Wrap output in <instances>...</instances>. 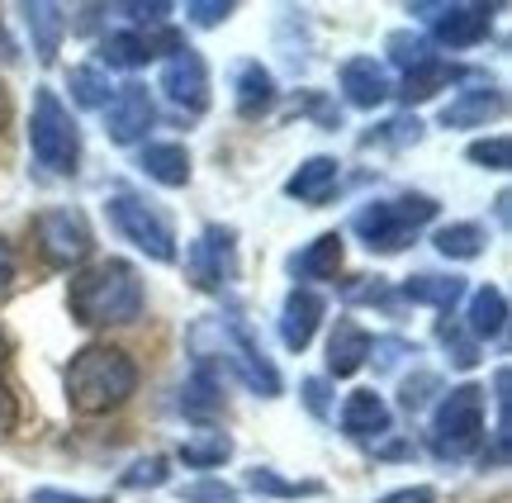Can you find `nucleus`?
I'll return each instance as SVG.
<instances>
[{"label":"nucleus","instance_id":"f257e3e1","mask_svg":"<svg viewBox=\"0 0 512 503\" xmlns=\"http://www.w3.org/2000/svg\"><path fill=\"white\" fill-rule=\"evenodd\" d=\"M185 347L195 356V366L209 371H228L238 385L256 394V399H280L285 380L275 371V361L261 352V342L252 337V328L242 318H223V314H204L185 328Z\"/></svg>","mask_w":512,"mask_h":503},{"label":"nucleus","instance_id":"f03ea898","mask_svg":"<svg viewBox=\"0 0 512 503\" xmlns=\"http://www.w3.org/2000/svg\"><path fill=\"white\" fill-rule=\"evenodd\" d=\"M147 304L143 276L138 266L124 257H105L72 271L67 280V309L81 328H124V323H138Z\"/></svg>","mask_w":512,"mask_h":503},{"label":"nucleus","instance_id":"7ed1b4c3","mask_svg":"<svg viewBox=\"0 0 512 503\" xmlns=\"http://www.w3.org/2000/svg\"><path fill=\"white\" fill-rule=\"evenodd\" d=\"M138 361L114 347V342H86L81 352H72L67 375H62V394H67V409L81 418H100V413L124 409L128 399L138 394Z\"/></svg>","mask_w":512,"mask_h":503},{"label":"nucleus","instance_id":"20e7f679","mask_svg":"<svg viewBox=\"0 0 512 503\" xmlns=\"http://www.w3.org/2000/svg\"><path fill=\"white\" fill-rule=\"evenodd\" d=\"M437 200L432 195H389V200H366V205L351 214V233L366 243V252H380V257H394L418 238L422 228L437 219Z\"/></svg>","mask_w":512,"mask_h":503},{"label":"nucleus","instance_id":"39448f33","mask_svg":"<svg viewBox=\"0 0 512 503\" xmlns=\"http://www.w3.org/2000/svg\"><path fill=\"white\" fill-rule=\"evenodd\" d=\"M29 157L48 176H76L81 171V124L53 86H38L34 105H29Z\"/></svg>","mask_w":512,"mask_h":503},{"label":"nucleus","instance_id":"423d86ee","mask_svg":"<svg viewBox=\"0 0 512 503\" xmlns=\"http://www.w3.org/2000/svg\"><path fill=\"white\" fill-rule=\"evenodd\" d=\"M479 442H484V390L479 385L446 390V399L427 423V451L446 466H460L479 451Z\"/></svg>","mask_w":512,"mask_h":503},{"label":"nucleus","instance_id":"0eeeda50","mask_svg":"<svg viewBox=\"0 0 512 503\" xmlns=\"http://www.w3.org/2000/svg\"><path fill=\"white\" fill-rule=\"evenodd\" d=\"M105 214H110L114 233L138 247L147 261H157V266L176 261V228H171V219L147 195H138V190H128V186L110 190L105 195Z\"/></svg>","mask_w":512,"mask_h":503},{"label":"nucleus","instance_id":"6e6552de","mask_svg":"<svg viewBox=\"0 0 512 503\" xmlns=\"http://www.w3.org/2000/svg\"><path fill=\"white\" fill-rule=\"evenodd\" d=\"M34 243H38V257L48 261L53 271H81L95 252V233H91V219L81 209H43L34 219Z\"/></svg>","mask_w":512,"mask_h":503},{"label":"nucleus","instance_id":"1a4fd4ad","mask_svg":"<svg viewBox=\"0 0 512 503\" xmlns=\"http://www.w3.org/2000/svg\"><path fill=\"white\" fill-rule=\"evenodd\" d=\"M185 276L204 295H223L238 280V228L228 224L204 228L200 238L185 247Z\"/></svg>","mask_w":512,"mask_h":503},{"label":"nucleus","instance_id":"9d476101","mask_svg":"<svg viewBox=\"0 0 512 503\" xmlns=\"http://www.w3.org/2000/svg\"><path fill=\"white\" fill-rule=\"evenodd\" d=\"M408 15H418L441 48H456V53L479 48L494 29V5H427L418 0V5H408Z\"/></svg>","mask_w":512,"mask_h":503},{"label":"nucleus","instance_id":"9b49d317","mask_svg":"<svg viewBox=\"0 0 512 503\" xmlns=\"http://www.w3.org/2000/svg\"><path fill=\"white\" fill-rule=\"evenodd\" d=\"M157 91L171 100V110H176V114H185V119H200V114L209 110V62H204L190 43H181L176 53L166 57Z\"/></svg>","mask_w":512,"mask_h":503},{"label":"nucleus","instance_id":"f8f14e48","mask_svg":"<svg viewBox=\"0 0 512 503\" xmlns=\"http://www.w3.org/2000/svg\"><path fill=\"white\" fill-rule=\"evenodd\" d=\"M152 124H157V100H152V91L143 81H128V86H119L110 95V105H105V138L114 148L143 143Z\"/></svg>","mask_w":512,"mask_h":503},{"label":"nucleus","instance_id":"ddd939ff","mask_svg":"<svg viewBox=\"0 0 512 503\" xmlns=\"http://www.w3.org/2000/svg\"><path fill=\"white\" fill-rule=\"evenodd\" d=\"M181 48V38L171 34L166 24L157 29H119L100 43V67L110 72V67H124V72H138L147 62H157L162 53H176Z\"/></svg>","mask_w":512,"mask_h":503},{"label":"nucleus","instance_id":"4468645a","mask_svg":"<svg viewBox=\"0 0 512 503\" xmlns=\"http://www.w3.org/2000/svg\"><path fill=\"white\" fill-rule=\"evenodd\" d=\"M328 318V299L318 295V290H304V285H294L285 304H280V318H275V328H280V342L290 347V352H304L318 333V323Z\"/></svg>","mask_w":512,"mask_h":503},{"label":"nucleus","instance_id":"2eb2a0df","mask_svg":"<svg viewBox=\"0 0 512 503\" xmlns=\"http://www.w3.org/2000/svg\"><path fill=\"white\" fill-rule=\"evenodd\" d=\"M337 423H342V432L351 442H380V437L394 432V409L375 390H351L342 413H337Z\"/></svg>","mask_w":512,"mask_h":503},{"label":"nucleus","instance_id":"dca6fc26","mask_svg":"<svg viewBox=\"0 0 512 503\" xmlns=\"http://www.w3.org/2000/svg\"><path fill=\"white\" fill-rule=\"evenodd\" d=\"M337 81H342V100L347 105H356V110H380L384 100L394 95V81H389V72H384L375 57H347L342 62V72H337Z\"/></svg>","mask_w":512,"mask_h":503},{"label":"nucleus","instance_id":"f3484780","mask_svg":"<svg viewBox=\"0 0 512 503\" xmlns=\"http://www.w3.org/2000/svg\"><path fill=\"white\" fill-rule=\"evenodd\" d=\"M508 110V95L503 86H465L446 100V110H441V129H484L489 119Z\"/></svg>","mask_w":512,"mask_h":503},{"label":"nucleus","instance_id":"a211bd4d","mask_svg":"<svg viewBox=\"0 0 512 503\" xmlns=\"http://www.w3.org/2000/svg\"><path fill=\"white\" fill-rule=\"evenodd\" d=\"M275 100H280V86H275L271 67H261L256 57H242L233 67V110L242 119H261L275 110Z\"/></svg>","mask_w":512,"mask_h":503},{"label":"nucleus","instance_id":"6ab92c4d","mask_svg":"<svg viewBox=\"0 0 512 503\" xmlns=\"http://www.w3.org/2000/svg\"><path fill=\"white\" fill-rule=\"evenodd\" d=\"M337 181H342V162L337 157H328V152H318V157H309V162H299V167L290 171V181H285V195L290 200H299V205H328L332 190H337Z\"/></svg>","mask_w":512,"mask_h":503},{"label":"nucleus","instance_id":"aec40b11","mask_svg":"<svg viewBox=\"0 0 512 503\" xmlns=\"http://www.w3.org/2000/svg\"><path fill=\"white\" fill-rule=\"evenodd\" d=\"M285 266H290V276L299 280L304 290L318 285V280H332L342 271V233H337V228H332V233H318V238L299 247Z\"/></svg>","mask_w":512,"mask_h":503},{"label":"nucleus","instance_id":"412c9836","mask_svg":"<svg viewBox=\"0 0 512 503\" xmlns=\"http://www.w3.org/2000/svg\"><path fill=\"white\" fill-rule=\"evenodd\" d=\"M370 342H375V337H370L356 318H337L328 333V375H337V380L356 375L370 361Z\"/></svg>","mask_w":512,"mask_h":503},{"label":"nucleus","instance_id":"4be33fe9","mask_svg":"<svg viewBox=\"0 0 512 503\" xmlns=\"http://www.w3.org/2000/svg\"><path fill=\"white\" fill-rule=\"evenodd\" d=\"M465 333L475 342H498L508 333V295L498 285H479L470 295V309H465Z\"/></svg>","mask_w":512,"mask_h":503},{"label":"nucleus","instance_id":"5701e85b","mask_svg":"<svg viewBox=\"0 0 512 503\" xmlns=\"http://www.w3.org/2000/svg\"><path fill=\"white\" fill-rule=\"evenodd\" d=\"M465 295H470L465 276H432V271H422V276H408L399 285V299H408V304H427V309H437V314H451Z\"/></svg>","mask_w":512,"mask_h":503},{"label":"nucleus","instance_id":"b1692460","mask_svg":"<svg viewBox=\"0 0 512 503\" xmlns=\"http://www.w3.org/2000/svg\"><path fill=\"white\" fill-rule=\"evenodd\" d=\"M138 167H143L147 181H157L166 190L190 186V152H185V143H143Z\"/></svg>","mask_w":512,"mask_h":503},{"label":"nucleus","instance_id":"393cba45","mask_svg":"<svg viewBox=\"0 0 512 503\" xmlns=\"http://www.w3.org/2000/svg\"><path fill=\"white\" fill-rule=\"evenodd\" d=\"M223 380L219 371H209V366H195L190 371V380L181 385V413L185 418H195V423H214L223 413Z\"/></svg>","mask_w":512,"mask_h":503},{"label":"nucleus","instance_id":"a878e982","mask_svg":"<svg viewBox=\"0 0 512 503\" xmlns=\"http://www.w3.org/2000/svg\"><path fill=\"white\" fill-rule=\"evenodd\" d=\"M456 81H460V67H451L446 57H427V62H418L413 72H403L399 100L403 105H422V100H437L441 91H451Z\"/></svg>","mask_w":512,"mask_h":503},{"label":"nucleus","instance_id":"bb28decb","mask_svg":"<svg viewBox=\"0 0 512 503\" xmlns=\"http://www.w3.org/2000/svg\"><path fill=\"white\" fill-rule=\"evenodd\" d=\"M24 24H29V34H34V57L48 67L57 62V48H62V34L72 29L67 24V10L62 5H24Z\"/></svg>","mask_w":512,"mask_h":503},{"label":"nucleus","instance_id":"cd10ccee","mask_svg":"<svg viewBox=\"0 0 512 503\" xmlns=\"http://www.w3.org/2000/svg\"><path fill=\"white\" fill-rule=\"evenodd\" d=\"M176 456H181L190 470H219L223 461L233 456V437H228L223 428H200L176 447Z\"/></svg>","mask_w":512,"mask_h":503},{"label":"nucleus","instance_id":"c85d7f7f","mask_svg":"<svg viewBox=\"0 0 512 503\" xmlns=\"http://www.w3.org/2000/svg\"><path fill=\"white\" fill-rule=\"evenodd\" d=\"M432 247H437L441 257L451 261H475L484 257V247H489V233L484 224H470V219H460V224H446L432 233Z\"/></svg>","mask_w":512,"mask_h":503},{"label":"nucleus","instance_id":"c756f323","mask_svg":"<svg viewBox=\"0 0 512 503\" xmlns=\"http://www.w3.org/2000/svg\"><path fill=\"white\" fill-rule=\"evenodd\" d=\"M67 86H72V100L81 105V110H105L110 105V72L100 67V62H81V67H72V76H67Z\"/></svg>","mask_w":512,"mask_h":503},{"label":"nucleus","instance_id":"7c9ffc66","mask_svg":"<svg viewBox=\"0 0 512 503\" xmlns=\"http://www.w3.org/2000/svg\"><path fill=\"white\" fill-rule=\"evenodd\" d=\"M247 489L261 494V499H313V494H323V485H313V480H285V475L271 466L247 470Z\"/></svg>","mask_w":512,"mask_h":503},{"label":"nucleus","instance_id":"2f4dec72","mask_svg":"<svg viewBox=\"0 0 512 503\" xmlns=\"http://www.w3.org/2000/svg\"><path fill=\"white\" fill-rule=\"evenodd\" d=\"M422 138V124L418 114H399V119H384L380 129H370L361 138V148H408V143H418Z\"/></svg>","mask_w":512,"mask_h":503},{"label":"nucleus","instance_id":"473e14b6","mask_svg":"<svg viewBox=\"0 0 512 503\" xmlns=\"http://www.w3.org/2000/svg\"><path fill=\"white\" fill-rule=\"evenodd\" d=\"M384 48H389V62H394V67H403V72H413L418 62H427V57H437L432 48H427V38L408 34V29H394V34L384 38Z\"/></svg>","mask_w":512,"mask_h":503},{"label":"nucleus","instance_id":"72a5a7b5","mask_svg":"<svg viewBox=\"0 0 512 503\" xmlns=\"http://www.w3.org/2000/svg\"><path fill=\"white\" fill-rule=\"evenodd\" d=\"M166 480H171V461H166L162 451H152V456H143V461H133V466L124 470L119 485L124 489H162Z\"/></svg>","mask_w":512,"mask_h":503},{"label":"nucleus","instance_id":"f704fd0d","mask_svg":"<svg viewBox=\"0 0 512 503\" xmlns=\"http://www.w3.org/2000/svg\"><path fill=\"white\" fill-rule=\"evenodd\" d=\"M465 157H470L475 167H484V171H508L512 167L508 133H494V138H479V143H470V148H465Z\"/></svg>","mask_w":512,"mask_h":503},{"label":"nucleus","instance_id":"c9c22d12","mask_svg":"<svg viewBox=\"0 0 512 503\" xmlns=\"http://www.w3.org/2000/svg\"><path fill=\"white\" fill-rule=\"evenodd\" d=\"M418 356V342H408V337H375L370 342V361H375V371H394L403 361H413Z\"/></svg>","mask_w":512,"mask_h":503},{"label":"nucleus","instance_id":"e433bc0d","mask_svg":"<svg viewBox=\"0 0 512 503\" xmlns=\"http://www.w3.org/2000/svg\"><path fill=\"white\" fill-rule=\"evenodd\" d=\"M437 337L446 342V352H451V361H456L460 371H475V366H479V342H475V337H460L456 323H446V318H441Z\"/></svg>","mask_w":512,"mask_h":503},{"label":"nucleus","instance_id":"4c0bfd02","mask_svg":"<svg viewBox=\"0 0 512 503\" xmlns=\"http://www.w3.org/2000/svg\"><path fill=\"white\" fill-rule=\"evenodd\" d=\"M181 503H238V489L223 480H195V485H181Z\"/></svg>","mask_w":512,"mask_h":503},{"label":"nucleus","instance_id":"58836bf2","mask_svg":"<svg viewBox=\"0 0 512 503\" xmlns=\"http://www.w3.org/2000/svg\"><path fill=\"white\" fill-rule=\"evenodd\" d=\"M233 10H238L233 0H190V5H185V19L200 24V29H214V24H223Z\"/></svg>","mask_w":512,"mask_h":503},{"label":"nucleus","instance_id":"ea45409f","mask_svg":"<svg viewBox=\"0 0 512 503\" xmlns=\"http://www.w3.org/2000/svg\"><path fill=\"white\" fill-rule=\"evenodd\" d=\"M347 299L351 304H394V290H389V280H380V276H361V285H351L347 290Z\"/></svg>","mask_w":512,"mask_h":503},{"label":"nucleus","instance_id":"a19ab883","mask_svg":"<svg viewBox=\"0 0 512 503\" xmlns=\"http://www.w3.org/2000/svg\"><path fill=\"white\" fill-rule=\"evenodd\" d=\"M437 390H441L437 375H418V380H408V385H403V399H399V404L408 413H422V409H427V399H432Z\"/></svg>","mask_w":512,"mask_h":503},{"label":"nucleus","instance_id":"79ce46f5","mask_svg":"<svg viewBox=\"0 0 512 503\" xmlns=\"http://www.w3.org/2000/svg\"><path fill=\"white\" fill-rule=\"evenodd\" d=\"M29 503H110V499H100V494H72V489H53V485H43L29 494Z\"/></svg>","mask_w":512,"mask_h":503},{"label":"nucleus","instance_id":"37998d69","mask_svg":"<svg viewBox=\"0 0 512 503\" xmlns=\"http://www.w3.org/2000/svg\"><path fill=\"white\" fill-rule=\"evenodd\" d=\"M299 390H304V404H309V413L313 418H328V380H318V375H309V380H304V385H299Z\"/></svg>","mask_w":512,"mask_h":503},{"label":"nucleus","instance_id":"c03bdc74","mask_svg":"<svg viewBox=\"0 0 512 503\" xmlns=\"http://www.w3.org/2000/svg\"><path fill=\"white\" fill-rule=\"evenodd\" d=\"M375 503H437V489L432 485H403V489H389V494Z\"/></svg>","mask_w":512,"mask_h":503},{"label":"nucleus","instance_id":"a18cd8bd","mask_svg":"<svg viewBox=\"0 0 512 503\" xmlns=\"http://www.w3.org/2000/svg\"><path fill=\"white\" fill-rule=\"evenodd\" d=\"M15 423H19V399L5 385V375H0V432H15Z\"/></svg>","mask_w":512,"mask_h":503},{"label":"nucleus","instance_id":"49530a36","mask_svg":"<svg viewBox=\"0 0 512 503\" xmlns=\"http://www.w3.org/2000/svg\"><path fill=\"white\" fill-rule=\"evenodd\" d=\"M10 285H15V257H10V247L0 243V299L10 295Z\"/></svg>","mask_w":512,"mask_h":503},{"label":"nucleus","instance_id":"de8ad7c7","mask_svg":"<svg viewBox=\"0 0 512 503\" xmlns=\"http://www.w3.org/2000/svg\"><path fill=\"white\" fill-rule=\"evenodd\" d=\"M15 62H19V43L10 38L5 19H0V67H15Z\"/></svg>","mask_w":512,"mask_h":503},{"label":"nucleus","instance_id":"09e8293b","mask_svg":"<svg viewBox=\"0 0 512 503\" xmlns=\"http://www.w3.org/2000/svg\"><path fill=\"white\" fill-rule=\"evenodd\" d=\"M5 124H10V91L0 86V129H5Z\"/></svg>","mask_w":512,"mask_h":503},{"label":"nucleus","instance_id":"8fccbe9b","mask_svg":"<svg viewBox=\"0 0 512 503\" xmlns=\"http://www.w3.org/2000/svg\"><path fill=\"white\" fill-rule=\"evenodd\" d=\"M5 356H10V337H5V328H0V366H5Z\"/></svg>","mask_w":512,"mask_h":503}]
</instances>
